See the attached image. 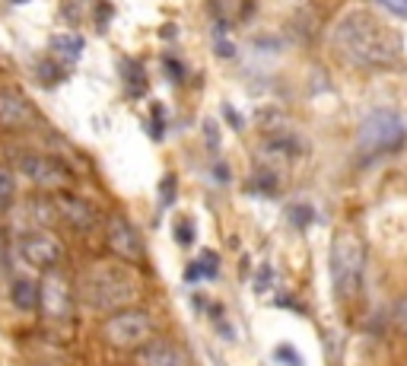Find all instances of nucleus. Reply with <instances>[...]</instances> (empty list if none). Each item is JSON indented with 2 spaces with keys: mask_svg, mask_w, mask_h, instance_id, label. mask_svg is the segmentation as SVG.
<instances>
[{
  "mask_svg": "<svg viewBox=\"0 0 407 366\" xmlns=\"http://www.w3.org/2000/svg\"><path fill=\"white\" fill-rule=\"evenodd\" d=\"M392 322L398 325L401 332L407 334V297H404V299H398V303H394V309H392Z\"/></svg>",
  "mask_w": 407,
  "mask_h": 366,
  "instance_id": "22",
  "label": "nucleus"
},
{
  "mask_svg": "<svg viewBox=\"0 0 407 366\" xmlns=\"http://www.w3.org/2000/svg\"><path fill=\"white\" fill-rule=\"evenodd\" d=\"M105 239H109V249L115 252V258H121L125 264H134L144 258V242H140L137 229L125 217H109V223H105Z\"/></svg>",
  "mask_w": 407,
  "mask_h": 366,
  "instance_id": "9",
  "label": "nucleus"
},
{
  "mask_svg": "<svg viewBox=\"0 0 407 366\" xmlns=\"http://www.w3.org/2000/svg\"><path fill=\"white\" fill-rule=\"evenodd\" d=\"M35 109L29 105L26 96L16 90H0V128L4 131H22V128L35 125Z\"/></svg>",
  "mask_w": 407,
  "mask_h": 366,
  "instance_id": "11",
  "label": "nucleus"
},
{
  "mask_svg": "<svg viewBox=\"0 0 407 366\" xmlns=\"http://www.w3.org/2000/svg\"><path fill=\"white\" fill-rule=\"evenodd\" d=\"M223 115H226V118H229V121H233V128H242V118H239V115H235V111H233V109H229V105H226V109H223Z\"/></svg>",
  "mask_w": 407,
  "mask_h": 366,
  "instance_id": "26",
  "label": "nucleus"
},
{
  "mask_svg": "<svg viewBox=\"0 0 407 366\" xmlns=\"http://www.w3.org/2000/svg\"><path fill=\"white\" fill-rule=\"evenodd\" d=\"M102 338L118 351H140L153 341V316L146 309H118L105 318Z\"/></svg>",
  "mask_w": 407,
  "mask_h": 366,
  "instance_id": "5",
  "label": "nucleus"
},
{
  "mask_svg": "<svg viewBox=\"0 0 407 366\" xmlns=\"http://www.w3.org/2000/svg\"><path fill=\"white\" fill-rule=\"evenodd\" d=\"M20 169L26 179H32L39 188H64L70 182V172L57 163V159H48V156H39V153H26L20 156Z\"/></svg>",
  "mask_w": 407,
  "mask_h": 366,
  "instance_id": "10",
  "label": "nucleus"
},
{
  "mask_svg": "<svg viewBox=\"0 0 407 366\" xmlns=\"http://www.w3.org/2000/svg\"><path fill=\"white\" fill-rule=\"evenodd\" d=\"M140 366H188V357L172 341H146L137 351Z\"/></svg>",
  "mask_w": 407,
  "mask_h": 366,
  "instance_id": "12",
  "label": "nucleus"
},
{
  "mask_svg": "<svg viewBox=\"0 0 407 366\" xmlns=\"http://www.w3.org/2000/svg\"><path fill=\"white\" fill-rule=\"evenodd\" d=\"M216 268H220V258H216V252H204V255L198 258L194 264H188V280H200V277H207V280H214L216 277Z\"/></svg>",
  "mask_w": 407,
  "mask_h": 366,
  "instance_id": "14",
  "label": "nucleus"
},
{
  "mask_svg": "<svg viewBox=\"0 0 407 366\" xmlns=\"http://www.w3.org/2000/svg\"><path fill=\"white\" fill-rule=\"evenodd\" d=\"M51 48H55V55L64 57V61H76V57L83 55V39H80V35H57L55 42H51Z\"/></svg>",
  "mask_w": 407,
  "mask_h": 366,
  "instance_id": "15",
  "label": "nucleus"
},
{
  "mask_svg": "<svg viewBox=\"0 0 407 366\" xmlns=\"http://www.w3.org/2000/svg\"><path fill=\"white\" fill-rule=\"evenodd\" d=\"M172 188H175V179H163V204H172Z\"/></svg>",
  "mask_w": 407,
  "mask_h": 366,
  "instance_id": "25",
  "label": "nucleus"
},
{
  "mask_svg": "<svg viewBox=\"0 0 407 366\" xmlns=\"http://www.w3.org/2000/svg\"><path fill=\"white\" fill-rule=\"evenodd\" d=\"M363 268H366V245L353 229H340L331 239L328 252V271H331V287L340 299H353L363 287Z\"/></svg>",
  "mask_w": 407,
  "mask_h": 366,
  "instance_id": "3",
  "label": "nucleus"
},
{
  "mask_svg": "<svg viewBox=\"0 0 407 366\" xmlns=\"http://www.w3.org/2000/svg\"><path fill=\"white\" fill-rule=\"evenodd\" d=\"M251 188H255V191H261V194H274L277 191V175L268 172V169H258L255 179H251Z\"/></svg>",
  "mask_w": 407,
  "mask_h": 366,
  "instance_id": "18",
  "label": "nucleus"
},
{
  "mask_svg": "<svg viewBox=\"0 0 407 366\" xmlns=\"http://www.w3.org/2000/svg\"><path fill=\"white\" fill-rule=\"evenodd\" d=\"M274 357H277V363H287V366H303V360L296 357V351H293L290 344H280L274 351Z\"/></svg>",
  "mask_w": 407,
  "mask_h": 366,
  "instance_id": "21",
  "label": "nucleus"
},
{
  "mask_svg": "<svg viewBox=\"0 0 407 366\" xmlns=\"http://www.w3.org/2000/svg\"><path fill=\"white\" fill-rule=\"evenodd\" d=\"M10 299H13V306H20V309H35L39 306V287H35L32 280H26V277H20V280L10 283Z\"/></svg>",
  "mask_w": 407,
  "mask_h": 366,
  "instance_id": "13",
  "label": "nucleus"
},
{
  "mask_svg": "<svg viewBox=\"0 0 407 366\" xmlns=\"http://www.w3.org/2000/svg\"><path fill=\"white\" fill-rule=\"evenodd\" d=\"M39 306H42V312L51 318V322H64V318H70L74 293H70L67 277L57 274V271H45L42 283H39Z\"/></svg>",
  "mask_w": 407,
  "mask_h": 366,
  "instance_id": "7",
  "label": "nucleus"
},
{
  "mask_svg": "<svg viewBox=\"0 0 407 366\" xmlns=\"http://www.w3.org/2000/svg\"><path fill=\"white\" fill-rule=\"evenodd\" d=\"M331 48L350 67L359 70H382L394 67L401 57V39L388 22H382L369 10H347L338 16L331 29Z\"/></svg>",
  "mask_w": 407,
  "mask_h": 366,
  "instance_id": "1",
  "label": "nucleus"
},
{
  "mask_svg": "<svg viewBox=\"0 0 407 366\" xmlns=\"http://www.w3.org/2000/svg\"><path fill=\"white\" fill-rule=\"evenodd\" d=\"M375 4H382V7H385L388 13L404 16V20H407V0H375Z\"/></svg>",
  "mask_w": 407,
  "mask_h": 366,
  "instance_id": "23",
  "label": "nucleus"
},
{
  "mask_svg": "<svg viewBox=\"0 0 407 366\" xmlns=\"http://www.w3.org/2000/svg\"><path fill=\"white\" fill-rule=\"evenodd\" d=\"M125 83H127V93H131L134 99H140L146 93V76H144V70H140L134 61L125 64Z\"/></svg>",
  "mask_w": 407,
  "mask_h": 366,
  "instance_id": "16",
  "label": "nucleus"
},
{
  "mask_svg": "<svg viewBox=\"0 0 407 366\" xmlns=\"http://www.w3.org/2000/svg\"><path fill=\"white\" fill-rule=\"evenodd\" d=\"M20 258L29 268L39 271H55L57 262L64 258V245L51 229H32L20 239Z\"/></svg>",
  "mask_w": 407,
  "mask_h": 366,
  "instance_id": "6",
  "label": "nucleus"
},
{
  "mask_svg": "<svg viewBox=\"0 0 407 366\" xmlns=\"http://www.w3.org/2000/svg\"><path fill=\"white\" fill-rule=\"evenodd\" d=\"M214 175H216V179H220V182H226V179H229V172H226V166H216V172H214Z\"/></svg>",
  "mask_w": 407,
  "mask_h": 366,
  "instance_id": "27",
  "label": "nucleus"
},
{
  "mask_svg": "<svg viewBox=\"0 0 407 366\" xmlns=\"http://www.w3.org/2000/svg\"><path fill=\"white\" fill-rule=\"evenodd\" d=\"M13 201H16V179L10 169L0 166V210H7Z\"/></svg>",
  "mask_w": 407,
  "mask_h": 366,
  "instance_id": "17",
  "label": "nucleus"
},
{
  "mask_svg": "<svg viewBox=\"0 0 407 366\" xmlns=\"http://www.w3.org/2000/svg\"><path fill=\"white\" fill-rule=\"evenodd\" d=\"M51 208H55L57 220H64L76 233H92L99 226V210L92 208L90 201L76 198V194H55L51 198Z\"/></svg>",
  "mask_w": 407,
  "mask_h": 366,
  "instance_id": "8",
  "label": "nucleus"
},
{
  "mask_svg": "<svg viewBox=\"0 0 407 366\" xmlns=\"http://www.w3.org/2000/svg\"><path fill=\"white\" fill-rule=\"evenodd\" d=\"M233 42H226V35H216V55L220 57H233Z\"/></svg>",
  "mask_w": 407,
  "mask_h": 366,
  "instance_id": "24",
  "label": "nucleus"
},
{
  "mask_svg": "<svg viewBox=\"0 0 407 366\" xmlns=\"http://www.w3.org/2000/svg\"><path fill=\"white\" fill-rule=\"evenodd\" d=\"M407 144V128L401 121L398 111L379 109L369 111L363 118V125L357 131V147L363 156H382V153H394Z\"/></svg>",
  "mask_w": 407,
  "mask_h": 366,
  "instance_id": "4",
  "label": "nucleus"
},
{
  "mask_svg": "<svg viewBox=\"0 0 407 366\" xmlns=\"http://www.w3.org/2000/svg\"><path fill=\"white\" fill-rule=\"evenodd\" d=\"M175 239H179L181 245H191L194 242V226L188 217H179V223H175Z\"/></svg>",
  "mask_w": 407,
  "mask_h": 366,
  "instance_id": "20",
  "label": "nucleus"
},
{
  "mask_svg": "<svg viewBox=\"0 0 407 366\" xmlns=\"http://www.w3.org/2000/svg\"><path fill=\"white\" fill-rule=\"evenodd\" d=\"M312 217H315V210H312L309 204H293L290 208V220H293V226H299V229L309 226Z\"/></svg>",
  "mask_w": 407,
  "mask_h": 366,
  "instance_id": "19",
  "label": "nucleus"
},
{
  "mask_svg": "<svg viewBox=\"0 0 407 366\" xmlns=\"http://www.w3.org/2000/svg\"><path fill=\"white\" fill-rule=\"evenodd\" d=\"M140 297V277L125 262H96L80 274V299L96 312L131 309Z\"/></svg>",
  "mask_w": 407,
  "mask_h": 366,
  "instance_id": "2",
  "label": "nucleus"
}]
</instances>
